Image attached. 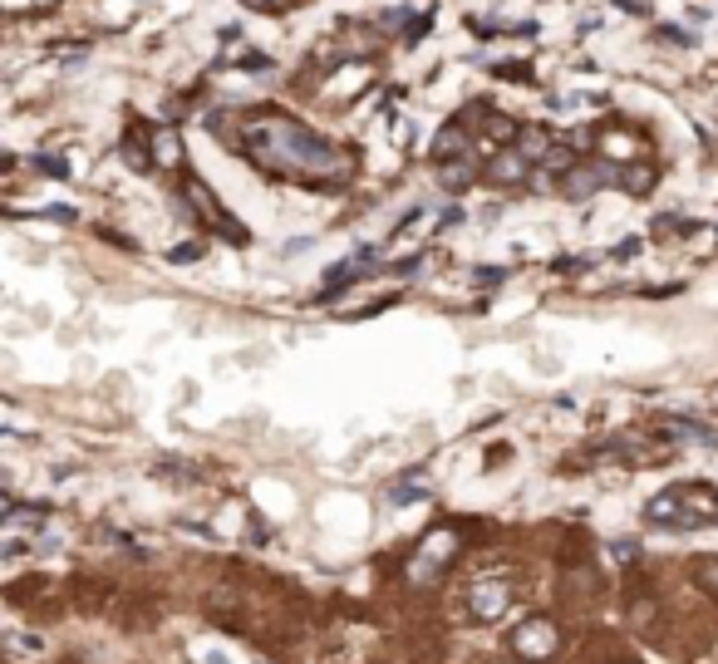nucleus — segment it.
Instances as JSON below:
<instances>
[{
  "label": "nucleus",
  "mask_w": 718,
  "mask_h": 664,
  "mask_svg": "<svg viewBox=\"0 0 718 664\" xmlns=\"http://www.w3.org/2000/svg\"><path fill=\"white\" fill-rule=\"evenodd\" d=\"M389 497H394V502H414V497H419V483H404V487H394Z\"/></svg>",
  "instance_id": "nucleus-20"
},
{
  "label": "nucleus",
  "mask_w": 718,
  "mask_h": 664,
  "mask_svg": "<svg viewBox=\"0 0 718 664\" xmlns=\"http://www.w3.org/2000/svg\"><path fill=\"white\" fill-rule=\"evenodd\" d=\"M610 178H620V173H615V168H591V163H576V173H566V178H561V192L581 202V197H596Z\"/></svg>",
  "instance_id": "nucleus-7"
},
{
  "label": "nucleus",
  "mask_w": 718,
  "mask_h": 664,
  "mask_svg": "<svg viewBox=\"0 0 718 664\" xmlns=\"http://www.w3.org/2000/svg\"><path fill=\"white\" fill-rule=\"evenodd\" d=\"M502 276H507V271H497V266H478V271H473V281H478V286H497Z\"/></svg>",
  "instance_id": "nucleus-18"
},
{
  "label": "nucleus",
  "mask_w": 718,
  "mask_h": 664,
  "mask_svg": "<svg viewBox=\"0 0 718 664\" xmlns=\"http://www.w3.org/2000/svg\"><path fill=\"white\" fill-rule=\"evenodd\" d=\"M433 153H438V158H468V153H473V138L463 133V123H448V128H438Z\"/></svg>",
  "instance_id": "nucleus-9"
},
{
  "label": "nucleus",
  "mask_w": 718,
  "mask_h": 664,
  "mask_svg": "<svg viewBox=\"0 0 718 664\" xmlns=\"http://www.w3.org/2000/svg\"><path fill=\"white\" fill-rule=\"evenodd\" d=\"M512 655L517 660H532V664H541V660H551L556 650H561V630H556V620H546V615H532L527 625H517L512 630Z\"/></svg>",
  "instance_id": "nucleus-5"
},
{
  "label": "nucleus",
  "mask_w": 718,
  "mask_h": 664,
  "mask_svg": "<svg viewBox=\"0 0 718 664\" xmlns=\"http://www.w3.org/2000/svg\"><path fill=\"white\" fill-rule=\"evenodd\" d=\"M517 153H522V158H532V163L546 158V153H551V133H541V128H522V133H517Z\"/></svg>",
  "instance_id": "nucleus-11"
},
{
  "label": "nucleus",
  "mask_w": 718,
  "mask_h": 664,
  "mask_svg": "<svg viewBox=\"0 0 718 664\" xmlns=\"http://www.w3.org/2000/svg\"><path fill=\"white\" fill-rule=\"evenodd\" d=\"M659 40H674V45H694V40H689L684 30H674V25H664V30H659Z\"/></svg>",
  "instance_id": "nucleus-21"
},
{
  "label": "nucleus",
  "mask_w": 718,
  "mask_h": 664,
  "mask_svg": "<svg viewBox=\"0 0 718 664\" xmlns=\"http://www.w3.org/2000/svg\"><path fill=\"white\" fill-rule=\"evenodd\" d=\"M192 256H202V242L197 246H173V261H192Z\"/></svg>",
  "instance_id": "nucleus-22"
},
{
  "label": "nucleus",
  "mask_w": 718,
  "mask_h": 664,
  "mask_svg": "<svg viewBox=\"0 0 718 664\" xmlns=\"http://www.w3.org/2000/svg\"><path fill=\"white\" fill-rule=\"evenodd\" d=\"M10 650H15V655H40V650H45V635H25V630H10Z\"/></svg>",
  "instance_id": "nucleus-15"
},
{
  "label": "nucleus",
  "mask_w": 718,
  "mask_h": 664,
  "mask_svg": "<svg viewBox=\"0 0 718 664\" xmlns=\"http://www.w3.org/2000/svg\"><path fill=\"white\" fill-rule=\"evenodd\" d=\"M645 517H650V527H669V532L718 527V487H699V483L669 487V492L650 497Z\"/></svg>",
  "instance_id": "nucleus-2"
},
{
  "label": "nucleus",
  "mask_w": 718,
  "mask_h": 664,
  "mask_svg": "<svg viewBox=\"0 0 718 664\" xmlns=\"http://www.w3.org/2000/svg\"><path fill=\"white\" fill-rule=\"evenodd\" d=\"M620 187H625V192H635V197H640V192H650V187H655V168H650V163H630V168H620Z\"/></svg>",
  "instance_id": "nucleus-13"
},
{
  "label": "nucleus",
  "mask_w": 718,
  "mask_h": 664,
  "mask_svg": "<svg viewBox=\"0 0 718 664\" xmlns=\"http://www.w3.org/2000/svg\"><path fill=\"white\" fill-rule=\"evenodd\" d=\"M669 428H679V433H684V438H694V443H718V433L709 428V423H694V419H679V414H674Z\"/></svg>",
  "instance_id": "nucleus-14"
},
{
  "label": "nucleus",
  "mask_w": 718,
  "mask_h": 664,
  "mask_svg": "<svg viewBox=\"0 0 718 664\" xmlns=\"http://www.w3.org/2000/svg\"><path fill=\"white\" fill-rule=\"evenodd\" d=\"M232 138L256 168H266L276 178L320 182V187H335V182L350 178V158L340 148H330L325 138H315L310 128H300L291 114H276V109L241 114Z\"/></svg>",
  "instance_id": "nucleus-1"
},
{
  "label": "nucleus",
  "mask_w": 718,
  "mask_h": 664,
  "mask_svg": "<svg viewBox=\"0 0 718 664\" xmlns=\"http://www.w3.org/2000/svg\"><path fill=\"white\" fill-rule=\"evenodd\" d=\"M473 178H478L473 153H468V158H458V163H443V168H438V182H443V187H468Z\"/></svg>",
  "instance_id": "nucleus-12"
},
{
  "label": "nucleus",
  "mask_w": 718,
  "mask_h": 664,
  "mask_svg": "<svg viewBox=\"0 0 718 664\" xmlns=\"http://www.w3.org/2000/svg\"><path fill=\"white\" fill-rule=\"evenodd\" d=\"M241 5H251V10H291L300 0H241Z\"/></svg>",
  "instance_id": "nucleus-19"
},
{
  "label": "nucleus",
  "mask_w": 718,
  "mask_h": 664,
  "mask_svg": "<svg viewBox=\"0 0 718 664\" xmlns=\"http://www.w3.org/2000/svg\"><path fill=\"white\" fill-rule=\"evenodd\" d=\"M541 168H546V173H541L537 182H546V178H566V173H576V153H571V148H551V153H546V158H541Z\"/></svg>",
  "instance_id": "nucleus-10"
},
{
  "label": "nucleus",
  "mask_w": 718,
  "mask_h": 664,
  "mask_svg": "<svg viewBox=\"0 0 718 664\" xmlns=\"http://www.w3.org/2000/svg\"><path fill=\"white\" fill-rule=\"evenodd\" d=\"M610 551L620 556V561H640V542L630 537V542H610Z\"/></svg>",
  "instance_id": "nucleus-17"
},
{
  "label": "nucleus",
  "mask_w": 718,
  "mask_h": 664,
  "mask_svg": "<svg viewBox=\"0 0 718 664\" xmlns=\"http://www.w3.org/2000/svg\"><path fill=\"white\" fill-rule=\"evenodd\" d=\"M453 556H458V527H438V532H428L414 551V561H409V581L414 586H428V581H438L448 566H453Z\"/></svg>",
  "instance_id": "nucleus-3"
},
{
  "label": "nucleus",
  "mask_w": 718,
  "mask_h": 664,
  "mask_svg": "<svg viewBox=\"0 0 718 664\" xmlns=\"http://www.w3.org/2000/svg\"><path fill=\"white\" fill-rule=\"evenodd\" d=\"M182 197H187V207H192V212H197V217H202L212 232H222V242H232V246L251 242V237H246V227H241V222H232V217L222 212V202L212 197V187H207V182L187 178V182H182Z\"/></svg>",
  "instance_id": "nucleus-4"
},
{
  "label": "nucleus",
  "mask_w": 718,
  "mask_h": 664,
  "mask_svg": "<svg viewBox=\"0 0 718 664\" xmlns=\"http://www.w3.org/2000/svg\"><path fill=\"white\" fill-rule=\"evenodd\" d=\"M694 581H699L704 591H714L718 596V556H704V561L694 566Z\"/></svg>",
  "instance_id": "nucleus-16"
},
{
  "label": "nucleus",
  "mask_w": 718,
  "mask_h": 664,
  "mask_svg": "<svg viewBox=\"0 0 718 664\" xmlns=\"http://www.w3.org/2000/svg\"><path fill=\"white\" fill-rule=\"evenodd\" d=\"M487 178L502 182V187H507V182H527L532 178V158H522L517 148H512V153H497V163L487 168Z\"/></svg>",
  "instance_id": "nucleus-8"
},
{
  "label": "nucleus",
  "mask_w": 718,
  "mask_h": 664,
  "mask_svg": "<svg viewBox=\"0 0 718 664\" xmlns=\"http://www.w3.org/2000/svg\"><path fill=\"white\" fill-rule=\"evenodd\" d=\"M507 605H512V586H507L502 576H482V581H473V591H468V610H473V620L492 625V620H502V615H507Z\"/></svg>",
  "instance_id": "nucleus-6"
}]
</instances>
